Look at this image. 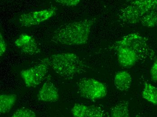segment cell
<instances>
[{"mask_svg": "<svg viewBox=\"0 0 157 117\" xmlns=\"http://www.w3.org/2000/svg\"><path fill=\"white\" fill-rule=\"evenodd\" d=\"M95 18L86 19L62 25L54 33L52 41L67 46L87 43Z\"/></svg>", "mask_w": 157, "mask_h": 117, "instance_id": "1", "label": "cell"}, {"mask_svg": "<svg viewBox=\"0 0 157 117\" xmlns=\"http://www.w3.org/2000/svg\"><path fill=\"white\" fill-rule=\"evenodd\" d=\"M45 59L49 66L64 79H73L82 74L86 69L81 59L75 53H58Z\"/></svg>", "mask_w": 157, "mask_h": 117, "instance_id": "2", "label": "cell"}, {"mask_svg": "<svg viewBox=\"0 0 157 117\" xmlns=\"http://www.w3.org/2000/svg\"><path fill=\"white\" fill-rule=\"evenodd\" d=\"M117 47L129 48L137 54L141 60L155 59V53L148 39L138 33H132L124 36L115 42L110 48L111 49Z\"/></svg>", "mask_w": 157, "mask_h": 117, "instance_id": "3", "label": "cell"}, {"mask_svg": "<svg viewBox=\"0 0 157 117\" xmlns=\"http://www.w3.org/2000/svg\"><path fill=\"white\" fill-rule=\"evenodd\" d=\"M157 8V0H128L119 11V18L128 24L140 22V19L152 9Z\"/></svg>", "mask_w": 157, "mask_h": 117, "instance_id": "4", "label": "cell"}, {"mask_svg": "<svg viewBox=\"0 0 157 117\" xmlns=\"http://www.w3.org/2000/svg\"><path fill=\"white\" fill-rule=\"evenodd\" d=\"M78 92L81 97L90 100L101 99L108 93L106 86L91 78H83L78 83Z\"/></svg>", "mask_w": 157, "mask_h": 117, "instance_id": "5", "label": "cell"}, {"mask_svg": "<svg viewBox=\"0 0 157 117\" xmlns=\"http://www.w3.org/2000/svg\"><path fill=\"white\" fill-rule=\"evenodd\" d=\"M48 64L45 59L42 62L21 72V75L26 86L35 87L43 82L48 70Z\"/></svg>", "mask_w": 157, "mask_h": 117, "instance_id": "6", "label": "cell"}, {"mask_svg": "<svg viewBox=\"0 0 157 117\" xmlns=\"http://www.w3.org/2000/svg\"><path fill=\"white\" fill-rule=\"evenodd\" d=\"M57 11V8L52 7L25 13L20 16L19 24L25 27L39 25L55 16Z\"/></svg>", "mask_w": 157, "mask_h": 117, "instance_id": "7", "label": "cell"}, {"mask_svg": "<svg viewBox=\"0 0 157 117\" xmlns=\"http://www.w3.org/2000/svg\"><path fill=\"white\" fill-rule=\"evenodd\" d=\"M72 115L75 117H103L107 116L106 111L102 108L94 105L75 104L71 109Z\"/></svg>", "mask_w": 157, "mask_h": 117, "instance_id": "8", "label": "cell"}, {"mask_svg": "<svg viewBox=\"0 0 157 117\" xmlns=\"http://www.w3.org/2000/svg\"><path fill=\"white\" fill-rule=\"evenodd\" d=\"M15 45L23 52L28 55H34L40 51L36 40L29 34H21L15 41Z\"/></svg>", "mask_w": 157, "mask_h": 117, "instance_id": "9", "label": "cell"}, {"mask_svg": "<svg viewBox=\"0 0 157 117\" xmlns=\"http://www.w3.org/2000/svg\"><path fill=\"white\" fill-rule=\"evenodd\" d=\"M111 50L116 51L119 63L123 67H132L140 60L136 53L127 47H114Z\"/></svg>", "mask_w": 157, "mask_h": 117, "instance_id": "10", "label": "cell"}, {"mask_svg": "<svg viewBox=\"0 0 157 117\" xmlns=\"http://www.w3.org/2000/svg\"><path fill=\"white\" fill-rule=\"evenodd\" d=\"M38 98L42 101L54 102L59 99V92L55 85L50 81H47L39 90Z\"/></svg>", "mask_w": 157, "mask_h": 117, "instance_id": "11", "label": "cell"}, {"mask_svg": "<svg viewBox=\"0 0 157 117\" xmlns=\"http://www.w3.org/2000/svg\"><path fill=\"white\" fill-rule=\"evenodd\" d=\"M114 82L117 89L122 92L126 91L132 85V76L127 71H120L116 75Z\"/></svg>", "mask_w": 157, "mask_h": 117, "instance_id": "12", "label": "cell"}, {"mask_svg": "<svg viewBox=\"0 0 157 117\" xmlns=\"http://www.w3.org/2000/svg\"><path fill=\"white\" fill-rule=\"evenodd\" d=\"M17 96L14 94H2L0 96V114H7L15 105Z\"/></svg>", "mask_w": 157, "mask_h": 117, "instance_id": "13", "label": "cell"}, {"mask_svg": "<svg viewBox=\"0 0 157 117\" xmlns=\"http://www.w3.org/2000/svg\"><path fill=\"white\" fill-rule=\"evenodd\" d=\"M142 97L157 106V88L151 84L146 83L142 93Z\"/></svg>", "mask_w": 157, "mask_h": 117, "instance_id": "14", "label": "cell"}, {"mask_svg": "<svg viewBox=\"0 0 157 117\" xmlns=\"http://www.w3.org/2000/svg\"><path fill=\"white\" fill-rule=\"evenodd\" d=\"M140 22L144 27L152 28L157 26V8L152 9L140 19Z\"/></svg>", "mask_w": 157, "mask_h": 117, "instance_id": "15", "label": "cell"}, {"mask_svg": "<svg viewBox=\"0 0 157 117\" xmlns=\"http://www.w3.org/2000/svg\"><path fill=\"white\" fill-rule=\"evenodd\" d=\"M111 116L113 117H128L129 114V102L122 101L114 106L111 109Z\"/></svg>", "mask_w": 157, "mask_h": 117, "instance_id": "16", "label": "cell"}, {"mask_svg": "<svg viewBox=\"0 0 157 117\" xmlns=\"http://www.w3.org/2000/svg\"><path fill=\"white\" fill-rule=\"evenodd\" d=\"M36 113L31 109L22 108L17 109L15 111L12 117H36Z\"/></svg>", "mask_w": 157, "mask_h": 117, "instance_id": "17", "label": "cell"}, {"mask_svg": "<svg viewBox=\"0 0 157 117\" xmlns=\"http://www.w3.org/2000/svg\"><path fill=\"white\" fill-rule=\"evenodd\" d=\"M55 1L64 6L74 7L78 5L81 0H56Z\"/></svg>", "mask_w": 157, "mask_h": 117, "instance_id": "18", "label": "cell"}, {"mask_svg": "<svg viewBox=\"0 0 157 117\" xmlns=\"http://www.w3.org/2000/svg\"><path fill=\"white\" fill-rule=\"evenodd\" d=\"M7 48L6 42L2 34H0V56L2 57L5 53Z\"/></svg>", "mask_w": 157, "mask_h": 117, "instance_id": "19", "label": "cell"}, {"mask_svg": "<svg viewBox=\"0 0 157 117\" xmlns=\"http://www.w3.org/2000/svg\"><path fill=\"white\" fill-rule=\"evenodd\" d=\"M150 75L152 80L154 82H157V60H155L151 67Z\"/></svg>", "mask_w": 157, "mask_h": 117, "instance_id": "20", "label": "cell"}]
</instances>
